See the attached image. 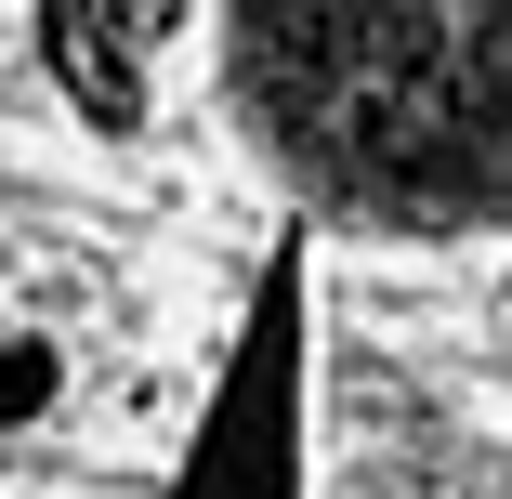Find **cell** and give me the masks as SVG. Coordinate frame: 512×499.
I'll return each mask as SVG.
<instances>
[{"mask_svg": "<svg viewBox=\"0 0 512 499\" xmlns=\"http://www.w3.org/2000/svg\"><path fill=\"white\" fill-rule=\"evenodd\" d=\"M40 40H53V79L79 92L92 132H145V79H132V53H119L106 14H40Z\"/></svg>", "mask_w": 512, "mask_h": 499, "instance_id": "obj_1", "label": "cell"}, {"mask_svg": "<svg viewBox=\"0 0 512 499\" xmlns=\"http://www.w3.org/2000/svg\"><path fill=\"white\" fill-rule=\"evenodd\" d=\"M40 408H53V355L14 342V355H0V421H40Z\"/></svg>", "mask_w": 512, "mask_h": 499, "instance_id": "obj_2", "label": "cell"}]
</instances>
